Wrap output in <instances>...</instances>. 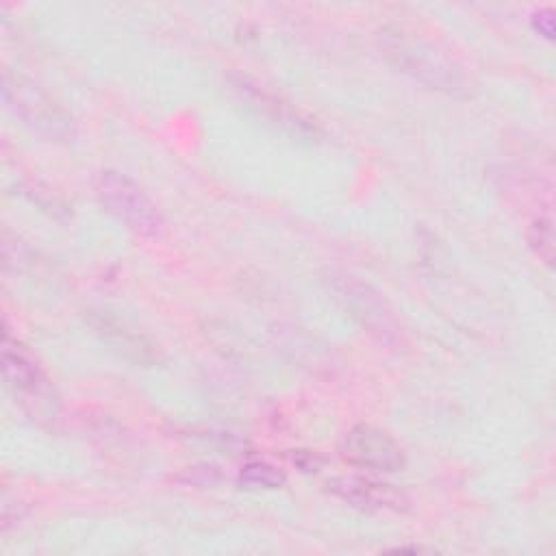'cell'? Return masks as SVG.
Here are the masks:
<instances>
[{"label": "cell", "mask_w": 556, "mask_h": 556, "mask_svg": "<svg viewBox=\"0 0 556 556\" xmlns=\"http://www.w3.org/2000/svg\"><path fill=\"white\" fill-rule=\"evenodd\" d=\"M378 41L384 59L402 74H408L430 89L467 96L469 78L465 70L434 41L393 26L382 28Z\"/></svg>", "instance_id": "cell-1"}, {"label": "cell", "mask_w": 556, "mask_h": 556, "mask_svg": "<svg viewBox=\"0 0 556 556\" xmlns=\"http://www.w3.org/2000/svg\"><path fill=\"white\" fill-rule=\"evenodd\" d=\"M2 93L7 106L28 126L33 132L48 141H72L76 135L72 115L52 100L37 83L22 74L4 72Z\"/></svg>", "instance_id": "cell-2"}, {"label": "cell", "mask_w": 556, "mask_h": 556, "mask_svg": "<svg viewBox=\"0 0 556 556\" xmlns=\"http://www.w3.org/2000/svg\"><path fill=\"white\" fill-rule=\"evenodd\" d=\"M93 191L100 204L141 237H159L163 219L143 189L126 174L102 169L93 178Z\"/></svg>", "instance_id": "cell-3"}, {"label": "cell", "mask_w": 556, "mask_h": 556, "mask_svg": "<svg viewBox=\"0 0 556 556\" xmlns=\"http://www.w3.org/2000/svg\"><path fill=\"white\" fill-rule=\"evenodd\" d=\"M330 287L337 300L350 311V315L382 345L395 348L402 343L400 324L389 308L387 300L367 282L354 276H332Z\"/></svg>", "instance_id": "cell-4"}, {"label": "cell", "mask_w": 556, "mask_h": 556, "mask_svg": "<svg viewBox=\"0 0 556 556\" xmlns=\"http://www.w3.org/2000/svg\"><path fill=\"white\" fill-rule=\"evenodd\" d=\"M341 456L354 467L382 473L400 471L406 465L400 443L389 432L369 424H358L345 432Z\"/></svg>", "instance_id": "cell-5"}, {"label": "cell", "mask_w": 556, "mask_h": 556, "mask_svg": "<svg viewBox=\"0 0 556 556\" xmlns=\"http://www.w3.org/2000/svg\"><path fill=\"white\" fill-rule=\"evenodd\" d=\"M326 491L345 504L367 510V513H404L410 506V500L404 491L393 484L378 482L371 478L358 476H341L326 482Z\"/></svg>", "instance_id": "cell-6"}, {"label": "cell", "mask_w": 556, "mask_h": 556, "mask_svg": "<svg viewBox=\"0 0 556 556\" xmlns=\"http://www.w3.org/2000/svg\"><path fill=\"white\" fill-rule=\"evenodd\" d=\"M87 321L93 328V332L104 343H109L111 350H115L122 358H126L135 365H154L159 361L156 348L146 337L130 330L117 317H113L104 311H89Z\"/></svg>", "instance_id": "cell-7"}, {"label": "cell", "mask_w": 556, "mask_h": 556, "mask_svg": "<svg viewBox=\"0 0 556 556\" xmlns=\"http://www.w3.org/2000/svg\"><path fill=\"white\" fill-rule=\"evenodd\" d=\"M2 371H4L7 384L15 391V395L20 393L30 402L35 400L41 402V400H48L52 393L50 382L41 371V367L37 365V361L24 348L13 345L7 334L2 345Z\"/></svg>", "instance_id": "cell-8"}, {"label": "cell", "mask_w": 556, "mask_h": 556, "mask_svg": "<svg viewBox=\"0 0 556 556\" xmlns=\"http://www.w3.org/2000/svg\"><path fill=\"white\" fill-rule=\"evenodd\" d=\"M237 91L241 96H245L248 102H254V106L258 109V113L263 111V115L267 119H271L274 124H280L282 128H291L295 135H304V132H315V128L311 124H306L298 113H293L287 104H282L280 100H276L274 96H267L265 91H261L256 85H250L245 78H241L237 83Z\"/></svg>", "instance_id": "cell-9"}, {"label": "cell", "mask_w": 556, "mask_h": 556, "mask_svg": "<svg viewBox=\"0 0 556 556\" xmlns=\"http://www.w3.org/2000/svg\"><path fill=\"white\" fill-rule=\"evenodd\" d=\"M239 482L245 489H280L287 484V478L276 465L265 460H252L243 465L239 473Z\"/></svg>", "instance_id": "cell-10"}, {"label": "cell", "mask_w": 556, "mask_h": 556, "mask_svg": "<svg viewBox=\"0 0 556 556\" xmlns=\"http://www.w3.org/2000/svg\"><path fill=\"white\" fill-rule=\"evenodd\" d=\"M528 243L534 250V254L549 265L554 258V228H552V219L549 217H539L528 232Z\"/></svg>", "instance_id": "cell-11"}, {"label": "cell", "mask_w": 556, "mask_h": 556, "mask_svg": "<svg viewBox=\"0 0 556 556\" xmlns=\"http://www.w3.org/2000/svg\"><path fill=\"white\" fill-rule=\"evenodd\" d=\"M532 28L545 37V39H552L554 37V11L549 7L545 9H539L532 13Z\"/></svg>", "instance_id": "cell-12"}, {"label": "cell", "mask_w": 556, "mask_h": 556, "mask_svg": "<svg viewBox=\"0 0 556 556\" xmlns=\"http://www.w3.org/2000/svg\"><path fill=\"white\" fill-rule=\"evenodd\" d=\"M291 463H293L295 467H300L302 471H317V469L321 467L324 458H321L319 454H315V452L300 450V452H295V454L291 456Z\"/></svg>", "instance_id": "cell-13"}]
</instances>
